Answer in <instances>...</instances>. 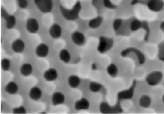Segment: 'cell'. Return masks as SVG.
<instances>
[{
	"instance_id": "obj_1",
	"label": "cell",
	"mask_w": 164,
	"mask_h": 114,
	"mask_svg": "<svg viewBox=\"0 0 164 114\" xmlns=\"http://www.w3.org/2000/svg\"><path fill=\"white\" fill-rule=\"evenodd\" d=\"M80 8H81V5H80V2H78L71 10L61 8V11L62 13H63V17L68 19V20H75V19L78 18Z\"/></svg>"
},
{
	"instance_id": "obj_2",
	"label": "cell",
	"mask_w": 164,
	"mask_h": 114,
	"mask_svg": "<svg viewBox=\"0 0 164 114\" xmlns=\"http://www.w3.org/2000/svg\"><path fill=\"white\" fill-rule=\"evenodd\" d=\"M162 79V74L159 71H154L146 77V81L149 85L155 86L161 82Z\"/></svg>"
},
{
	"instance_id": "obj_3",
	"label": "cell",
	"mask_w": 164,
	"mask_h": 114,
	"mask_svg": "<svg viewBox=\"0 0 164 114\" xmlns=\"http://www.w3.org/2000/svg\"><path fill=\"white\" fill-rule=\"evenodd\" d=\"M35 3L37 8L42 13H49L52 10V0H35Z\"/></svg>"
},
{
	"instance_id": "obj_4",
	"label": "cell",
	"mask_w": 164,
	"mask_h": 114,
	"mask_svg": "<svg viewBox=\"0 0 164 114\" xmlns=\"http://www.w3.org/2000/svg\"><path fill=\"white\" fill-rule=\"evenodd\" d=\"M113 47V40L111 38L101 37L99 38V43L98 46V50L100 53H106Z\"/></svg>"
},
{
	"instance_id": "obj_5",
	"label": "cell",
	"mask_w": 164,
	"mask_h": 114,
	"mask_svg": "<svg viewBox=\"0 0 164 114\" xmlns=\"http://www.w3.org/2000/svg\"><path fill=\"white\" fill-rule=\"evenodd\" d=\"M164 6V2L162 0H149L147 2V7L152 11L159 12L162 11Z\"/></svg>"
},
{
	"instance_id": "obj_6",
	"label": "cell",
	"mask_w": 164,
	"mask_h": 114,
	"mask_svg": "<svg viewBox=\"0 0 164 114\" xmlns=\"http://www.w3.org/2000/svg\"><path fill=\"white\" fill-rule=\"evenodd\" d=\"M26 27H27V30L30 33L35 34V33H36V32L38 30V29H39V24H38V21H37L35 19L31 18V19H29L27 21Z\"/></svg>"
},
{
	"instance_id": "obj_7",
	"label": "cell",
	"mask_w": 164,
	"mask_h": 114,
	"mask_svg": "<svg viewBox=\"0 0 164 114\" xmlns=\"http://www.w3.org/2000/svg\"><path fill=\"white\" fill-rule=\"evenodd\" d=\"M71 39L74 43L77 46H82L86 42L85 35L79 31L74 32L71 35Z\"/></svg>"
},
{
	"instance_id": "obj_8",
	"label": "cell",
	"mask_w": 164,
	"mask_h": 114,
	"mask_svg": "<svg viewBox=\"0 0 164 114\" xmlns=\"http://www.w3.org/2000/svg\"><path fill=\"white\" fill-rule=\"evenodd\" d=\"M43 78H44L45 80H46L47 81H55L58 78V72L57 70L54 68H51V69H48L47 70H46L43 74Z\"/></svg>"
},
{
	"instance_id": "obj_9",
	"label": "cell",
	"mask_w": 164,
	"mask_h": 114,
	"mask_svg": "<svg viewBox=\"0 0 164 114\" xmlns=\"http://www.w3.org/2000/svg\"><path fill=\"white\" fill-rule=\"evenodd\" d=\"M49 53V48L47 47V45L44 44V43H41L36 47L35 54L38 57H45L47 56Z\"/></svg>"
},
{
	"instance_id": "obj_10",
	"label": "cell",
	"mask_w": 164,
	"mask_h": 114,
	"mask_svg": "<svg viewBox=\"0 0 164 114\" xmlns=\"http://www.w3.org/2000/svg\"><path fill=\"white\" fill-rule=\"evenodd\" d=\"M49 34L53 38H59L62 35V28L59 24H53L50 27Z\"/></svg>"
},
{
	"instance_id": "obj_11",
	"label": "cell",
	"mask_w": 164,
	"mask_h": 114,
	"mask_svg": "<svg viewBox=\"0 0 164 114\" xmlns=\"http://www.w3.org/2000/svg\"><path fill=\"white\" fill-rule=\"evenodd\" d=\"M11 48L15 53H22L25 50V43L21 39H16L13 42Z\"/></svg>"
},
{
	"instance_id": "obj_12",
	"label": "cell",
	"mask_w": 164,
	"mask_h": 114,
	"mask_svg": "<svg viewBox=\"0 0 164 114\" xmlns=\"http://www.w3.org/2000/svg\"><path fill=\"white\" fill-rule=\"evenodd\" d=\"M30 98L33 101H38L42 97V90L37 86L32 87L29 92Z\"/></svg>"
},
{
	"instance_id": "obj_13",
	"label": "cell",
	"mask_w": 164,
	"mask_h": 114,
	"mask_svg": "<svg viewBox=\"0 0 164 114\" xmlns=\"http://www.w3.org/2000/svg\"><path fill=\"white\" fill-rule=\"evenodd\" d=\"M90 107V102L86 98L78 100L75 104V108L76 110H86Z\"/></svg>"
},
{
	"instance_id": "obj_14",
	"label": "cell",
	"mask_w": 164,
	"mask_h": 114,
	"mask_svg": "<svg viewBox=\"0 0 164 114\" xmlns=\"http://www.w3.org/2000/svg\"><path fill=\"white\" fill-rule=\"evenodd\" d=\"M65 102V96L64 94L60 92H56L53 94L52 96V103L55 105H61Z\"/></svg>"
},
{
	"instance_id": "obj_15",
	"label": "cell",
	"mask_w": 164,
	"mask_h": 114,
	"mask_svg": "<svg viewBox=\"0 0 164 114\" xmlns=\"http://www.w3.org/2000/svg\"><path fill=\"white\" fill-rule=\"evenodd\" d=\"M32 72H33V67L29 63L23 64L20 68V73L24 77L30 76L32 74Z\"/></svg>"
},
{
	"instance_id": "obj_16",
	"label": "cell",
	"mask_w": 164,
	"mask_h": 114,
	"mask_svg": "<svg viewBox=\"0 0 164 114\" xmlns=\"http://www.w3.org/2000/svg\"><path fill=\"white\" fill-rule=\"evenodd\" d=\"M5 90L9 94H15L18 92V90H19V86L14 81H10L8 84L6 85V87H5Z\"/></svg>"
},
{
	"instance_id": "obj_17",
	"label": "cell",
	"mask_w": 164,
	"mask_h": 114,
	"mask_svg": "<svg viewBox=\"0 0 164 114\" xmlns=\"http://www.w3.org/2000/svg\"><path fill=\"white\" fill-rule=\"evenodd\" d=\"M80 82H81V80L77 75H71L68 78V85L70 87H71L73 89L78 87Z\"/></svg>"
},
{
	"instance_id": "obj_18",
	"label": "cell",
	"mask_w": 164,
	"mask_h": 114,
	"mask_svg": "<svg viewBox=\"0 0 164 114\" xmlns=\"http://www.w3.org/2000/svg\"><path fill=\"white\" fill-rule=\"evenodd\" d=\"M139 103V105L143 107V108H148L151 104V97L149 96L143 95L140 97Z\"/></svg>"
},
{
	"instance_id": "obj_19",
	"label": "cell",
	"mask_w": 164,
	"mask_h": 114,
	"mask_svg": "<svg viewBox=\"0 0 164 114\" xmlns=\"http://www.w3.org/2000/svg\"><path fill=\"white\" fill-rule=\"evenodd\" d=\"M59 58L64 63H68L71 60V54L69 51L66 49H63L59 53Z\"/></svg>"
},
{
	"instance_id": "obj_20",
	"label": "cell",
	"mask_w": 164,
	"mask_h": 114,
	"mask_svg": "<svg viewBox=\"0 0 164 114\" xmlns=\"http://www.w3.org/2000/svg\"><path fill=\"white\" fill-rule=\"evenodd\" d=\"M133 94H134V91L131 88L130 89H126V90L122 91V92L118 93V97L119 99H130L132 97Z\"/></svg>"
},
{
	"instance_id": "obj_21",
	"label": "cell",
	"mask_w": 164,
	"mask_h": 114,
	"mask_svg": "<svg viewBox=\"0 0 164 114\" xmlns=\"http://www.w3.org/2000/svg\"><path fill=\"white\" fill-rule=\"evenodd\" d=\"M102 22H103V18L102 17L94 18L89 22V26L92 29H96L101 26Z\"/></svg>"
},
{
	"instance_id": "obj_22",
	"label": "cell",
	"mask_w": 164,
	"mask_h": 114,
	"mask_svg": "<svg viewBox=\"0 0 164 114\" xmlns=\"http://www.w3.org/2000/svg\"><path fill=\"white\" fill-rule=\"evenodd\" d=\"M107 71H108V74H109L111 77H116L118 75V67L115 65V64H111L108 66V69H107Z\"/></svg>"
},
{
	"instance_id": "obj_23",
	"label": "cell",
	"mask_w": 164,
	"mask_h": 114,
	"mask_svg": "<svg viewBox=\"0 0 164 114\" xmlns=\"http://www.w3.org/2000/svg\"><path fill=\"white\" fill-rule=\"evenodd\" d=\"M15 22H16V20H15V18L14 17L13 15H8V16L6 18V28H8V29L13 28L15 26Z\"/></svg>"
},
{
	"instance_id": "obj_24",
	"label": "cell",
	"mask_w": 164,
	"mask_h": 114,
	"mask_svg": "<svg viewBox=\"0 0 164 114\" xmlns=\"http://www.w3.org/2000/svg\"><path fill=\"white\" fill-rule=\"evenodd\" d=\"M102 85L99 84L98 82H95V81H93L89 85V89L91 92H94V93H96V92H99V91L101 90L102 89Z\"/></svg>"
},
{
	"instance_id": "obj_25",
	"label": "cell",
	"mask_w": 164,
	"mask_h": 114,
	"mask_svg": "<svg viewBox=\"0 0 164 114\" xmlns=\"http://www.w3.org/2000/svg\"><path fill=\"white\" fill-rule=\"evenodd\" d=\"M141 26V22L139 21V20H133L131 24H130V29L132 31H136L140 28Z\"/></svg>"
},
{
	"instance_id": "obj_26",
	"label": "cell",
	"mask_w": 164,
	"mask_h": 114,
	"mask_svg": "<svg viewBox=\"0 0 164 114\" xmlns=\"http://www.w3.org/2000/svg\"><path fill=\"white\" fill-rule=\"evenodd\" d=\"M1 66H2V69L3 70H8L11 67V61H9L7 58H4L2 59L1 61Z\"/></svg>"
},
{
	"instance_id": "obj_27",
	"label": "cell",
	"mask_w": 164,
	"mask_h": 114,
	"mask_svg": "<svg viewBox=\"0 0 164 114\" xmlns=\"http://www.w3.org/2000/svg\"><path fill=\"white\" fill-rule=\"evenodd\" d=\"M122 22L121 19H116V20H115V22H114L113 23V27H114V30H118L120 27H121V26H122Z\"/></svg>"
},
{
	"instance_id": "obj_28",
	"label": "cell",
	"mask_w": 164,
	"mask_h": 114,
	"mask_svg": "<svg viewBox=\"0 0 164 114\" xmlns=\"http://www.w3.org/2000/svg\"><path fill=\"white\" fill-rule=\"evenodd\" d=\"M27 112L24 107L23 106H19V107H17V108L14 109L13 110V112L14 113H25Z\"/></svg>"
},
{
	"instance_id": "obj_29",
	"label": "cell",
	"mask_w": 164,
	"mask_h": 114,
	"mask_svg": "<svg viewBox=\"0 0 164 114\" xmlns=\"http://www.w3.org/2000/svg\"><path fill=\"white\" fill-rule=\"evenodd\" d=\"M18 5L21 8H26L27 6V0H18Z\"/></svg>"
},
{
	"instance_id": "obj_30",
	"label": "cell",
	"mask_w": 164,
	"mask_h": 114,
	"mask_svg": "<svg viewBox=\"0 0 164 114\" xmlns=\"http://www.w3.org/2000/svg\"><path fill=\"white\" fill-rule=\"evenodd\" d=\"M103 3H104V6L106 7H108V8H115V6L111 3V2L110 0H104L103 1Z\"/></svg>"
},
{
	"instance_id": "obj_31",
	"label": "cell",
	"mask_w": 164,
	"mask_h": 114,
	"mask_svg": "<svg viewBox=\"0 0 164 114\" xmlns=\"http://www.w3.org/2000/svg\"><path fill=\"white\" fill-rule=\"evenodd\" d=\"M162 102H163V104H164V94H163V96H162Z\"/></svg>"
}]
</instances>
